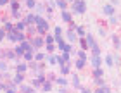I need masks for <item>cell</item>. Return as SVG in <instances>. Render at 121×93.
Listing matches in <instances>:
<instances>
[{"instance_id":"obj_1","label":"cell","mask_w":121,"mask_h":93,"mask_svg":"<svg viewBox=\"0 0 121 93\" xmlns=\"http://www.w3.org/2000/svg\"><path fill=\"white\" fill-rule=\"evenodd\" d=\"M47 31H48V21L43 19L42 16H38V19H36V33H38V35H43V36H45Z\"/></svg>"},{"instance_id":"obj_2","label":"cell","mask_w":121,"mask_h":93,"mask_svg":"<svg viewBox=\"0 0 121 93\" xmlns=\"http://www.w3.org/2000/svg\"><path fill=\"white\" fill-rule=\"evenodd\" d=\"M73 12L74 14H85L86 12L85 0H74V2H73Z\"/></svg>"},{"instance_id":"obj_3","label":"cell","mask_w":121,"mask_h":93,"mask_svg":"<svg viewBox=\"0 0 121 93\" xmlns=\"http://www.w3.org/2000/svg\"><path fill=\"white\" fill-rule=\"evenodd\" d=\"M30 41H31V47H35V48L45 47V40H43L42 36H31V38H30Z\"/></svg>"},{"instance_id":"obj_4","label":"cell","mask_w":121,"mask_h":93,"mask_svg":"<svg viewBox=\"0 0 121 93\" xmlns=\"http://www.w3.org/2000/svg\"><path fill=\"white\" fill-rule=\"evenodd\" d=\"M0 57H2V61H5V59H10V61H16V59H17V55L14 53V50H2V53H0Z\"/></svg>"},{"instance_id":"obj_5","label":"cell","mask_w":121,"mask_h":93,"mask_svg":"<svg viewBox=\"0 0 121 93\" xmlns=\"http://www.w3.org/2000/svg\"><path fill=\"white\" fill-rule=\"evenodd\" d=\"M88 61L92 62L93 69H95V67H100V65H102V59H100V55H92V57L88 59Z\"/></svg>"},{"instance_id":"obj_6","label":"cell","mask_w":121,"mask_h":93,"mask_svg":"<svg viewBox=\"0 0 121 93\" xmlns=\"http://www.w3.org/2000/svg\"><path fill=\"white\" fill-rule=\"evenodd\" d=\"M114 10H116V7L111 5V4H107V5H104V7H102V12L106 16H114Z\"/></svg>"},{"instance_id":"obj_7","label":"cell","mask_w":121,"mask_h":93,"mask_svg":"<svg viewBox=\"0 0 121 93\" xmlns=\"http://www.w3.org/2000/svg\"><path fill=\"white\" fill-rule=\"evenodd\" d=\"M71 55H69V52H62V55L59 57V65L60 64H71Z\"/></svg>"},{"instance_id":"obj_8","label":"cell","mask_w":121,"mask_h":93,"mask_svg":"<svg viewBox=\"0 0 121 93\" xmlns=\"http://www.w3.org/2000/svg\"><path fill=\"white\" fill-rule=\"evenodd\" d=\"M16 71H17L19 74H24L26 71H28V64H26V62H17V65H16Z\"/></svg>"},{"instance_id":"obj_9","label":"cell","mask_w":121,"mask_h":93,"mask_svg":"<svg viewBox=\"0 0 121 93\" xmlns=\"http://www.w3.org/2000/svg\"><path fill=\"white\" fill-rule=\"evenodd\" d=\"M35 52H36V48H35V47H31L30 50H26V52H24V55H23V57H24V61H30V62H31V61H33V53H35Z\"/></svg>"},{"instance_id":"obj_10","label":"cell","mask_w":121,"mask_h":93,"mask_svg":"<svg viewBox=\"0 0 121 93\" xmlns=\"http://www.w3.org/2000/svg\"><path fill=\"white\" fill-rule=\"evenodd\" d=\"M85 40H86V45H88V48H93V47H97V43H95V40H93V36L90 35V33H86Z\"/></svg>"},{"instance_id":"obj_11","label":"cell","mask_w":121,"mask_h":93,"mask_svg":"<svg viewBox=\"0 0 121 93\" xmlns=\"http://www.w3.org/2000/svg\"><path fill=\"white\" fill-rule=\"evenodd\" d=\"M60 17H62V21H66V23H71V17H73V14L68 12V10H60Z\"/></svg>"},{"instance_id":"obj_12","label":"cell","mask_w":121,"mask_h":93,"mask_svg":"<svg viewBox=\"0 0 121 93\" xmlns=\"http://www.w3.org/2000/svg\"><path fill=\"white\" fill-rule=\"evenodd\" d=\"M71 85L74 86V90H81V85H80V78H78V74H73V79H71Z\"/></svg>"},{"instance_id":"obj_13","label":"cell","mask_w":121,"mask_h":93,"mask_svg":"<svg viewBox=\"0 0 121 93\" xmlns=\"http://www.w3.org/2000/svg\"><path fill=\"white\" fill-rule=\"evenodd\" d=\"M26 26H28V24H26V21H17V23L14 24V29L16 31H23V29H26Z\"/></svg>"},{"instance_id":"obj_14","label":"cell","mask_w":121,"mask_h":93,"mask_svg":"<svg viewBox=\"0 0 121 93\" xmlns=\"http://www.w3.org/2000/svg\"><path fill=\"white\" fill-rule=\"evenodd\" d=\"M2 23H4V31H5V33L14 31V24L10 23V21H2Z\"/></svg>"},{"instance_id":"obj_15","label":"cell","mask_w":121,"mask_h":93,"mask_svg":"<svg viewBox=\"0 0 121 93\" xmlns=\"http://www.w3.org/2000/svg\"><path fill=\"white\" fill-rule=\"evenodd\" d=\"M36 19H38L36 14H28L24 21H26V24H33V23H36Z\"/></svg>"},{"instance_id":"obj_16","label":"cell","mask_w":121,"mask_h":93,"mask_svg":"<svg viewBox=\"0 0 121 93\" xmlns=\"http://www.w3.org/2000/svg\"><path fill=\"white\" fill-rule=\"evenodd\" d=\"M16 31V29H14ZM16 40H17L19 43L21 41H26V33H23V31H16Z\"/></svg>"},{"instance_id":"obj_17","label":"cell","mask_w":121,"mask_h":93,"mask_svg":"<svg viewBox=\"0 0 121 93\" xmlns=\"http://www.w3.org/2000/svg\"><path fill=\"white\" fill-rule=\"evenodd\" d=\"M69 65H71V64H60V76L69 74Z\"/></svg>"},{"instance_id":"obj_18","label":"cell","mask_w":121,"mask_h":93,"mask_svg":"<svg viewBox=\"0 0 121 93\" xmlns=\"http://www.w3.org/2000/svg\"><path fill=\"white\" fill-rule=\"evenodd\" d=\"M66 36H68V40H69L71 43H74V41H76V33H74V29H69Z\"/></svg>"},{"instance_id":"obj_19","label":"cell","mask_w":121,"mask_h":93,"mask_svg":"<svg viewBox=\"0 0 121 93\" xmlns=\"http://www.w3.org/2000/svg\"><path fill=\"white\" fill-rule=\"evenodd\" d=\"M106 64L109 65V67L114 65V55H112V53H107V55H106Z\"/></svg>"},{"instance_id":"obj_20","label":"cell","mask_w":121,"mask_h":93,"mask_svg":"<svg viewBox=\"0 0 121 93\" xmlns=\"http://www.w3.org/2000/svg\"><path fill=\"white\" fill-rule=\"evenodd\" d=\"M56 5H57L60 10H66V7H68V2H66V0H56Z\"/></svg>"},{"instance_id":"obj_21","label":"cell","mask_w":121,"mask_h":93,"mask_svg":"<svg viewBox=\"0 0 121 93\" xmlns=\"http://www.w3.org/2000/svg\"><path fill=\"white\" fill-rule=\"evenodd\" d=\"M95 93H112V91L109 90V88H107L106 85H102V86H99V88L95 90Z\"/></svg>"},{"instance_id":"obj_22","label":"cell","mask_w":121,"mask_h":93,"mask_svg":"<svg viewBox=\"0 0 121 93\" xmlns=\"http://www.w3.org/2000/svg\"><path fill=\"white\" fill-rule=\"evenodd\" d=\"M21 91H23V93H33L35 88H33V86H28V85H23V86H21Z\"/></svg>"},{"instance_id":"obj_23","label":"cell","mask_w":121,"mask_h":93,"mask_svg":"<svg viewBox=\"0 0 121 93\" xmlns=\"http://www.w3.org/2000/svg\"><path fill=\"white\" fill-rule=\"evenodd\" d=\"M42 90H43V91H50V90H52V83H50V81H43Z\"/></svg>"},{"instance_id":"obj_24","label":"cell","mask_w":121,"mask_h":93,"mask_svg":"<svg viewBox=\"0 0 121 93\" xmlns=\"http://www.w3.org/2000/svg\"><path fill=\"white\" fill-rule=\"evenodd\" d=\"M19 47L26 52V50H30V48H31V41H21V43H19Z\"/></svg>"},{"instance_id":"obj_25","label":"cell","mask_w":121,"mask_h":93,"mask_svg":"<svg viewBox=\"0 0 121 93\" xmlns=\"http://www.w3.org/2000/svg\"><path fill=\"white\" fill-rule=\"evenodd\" d=\"M85 64H86V61H85V59H78V61H76V69H83L85 67Z\"/></svg>"},{"instance_id":"obj_26","label":"cell","mask_w":121,"mask_h":93,"mask_svg":"<svg viewBox=\"0 0 121 93\" xmlns=\"http://www.w3.org/2000/svg\"><path fill=\"white\" fill-rule=\"evenodd\" d=\"M74 31H76V35H78V36H81V38H85V36H86V33H85V29L81 28V26H78V28H76Z\"/></svg>"},{"instance_id":"obj_27","label":"cell","mask_w":121,"mask_h":93,"mask_svg":"<svg viewBox=\"0 0 121 93\" xmlns=\"http://www.w3.org/2000/svg\"><path fill=\"white\" fill-rule=\"evenodd\" d=\"M47 61H48V64H59V57H56V55H48Z\"/></svg>"},{"instance_id":"obj_28","label":"cell","mask_w":121,"mask_h":93,"mask_svg":"<svg viewBox=\"0 0 121 93\" xmlns=\"http://www.w3.org/2000/svg\"><path fill=\"white\" fill-rule=\"evenodd\" d=\"M102 69L100 67H95V69H93V78H102Z\"/></svg>"},{"instance_id":"obj_29","label":"cell","mask_w":121,"mask_h":93,"mask_svg":"<svg viewBox=\"0 0 121 93\" xmlns=\"http://www.w3.org/2000/svg\"><path fill=\"white\" fill-rule=\"evenodd\" d=\"M14 53H16V55H17V57L21 59V57L24 55V50H23L21 47H16V48H14Z\"/></svg>"},{"instance_id":"obj_30","label":"cell","mask_w":121,"mask_h":93,"mask_svg":"<svg viewBox=\"0 0 121 93\" xmlns=\"http://www.w3.org/2000/svg\"><path fill=\"white\" fill-rule=\"evenodd\" d=\"M56 41H57V47L60 48V50H64L66 43H64V40H62V36H60V38H56Z\"/></svg>"},{"instance_id":"obj_31","label":"cell","mask_w":121,"mask_h":93,"mask_svg":"<svg viewBox=\"0 0 121 93\" xmlns=\"http://www.w3.org/2000/svg\"><path fill=\"white\" fill-rule=\"evenodd\" d=\"M57 83H59V86H68V81H66L64 76H59V78H57Z\"/></svg>"},{"instance_id":"obj_32","label":"cell","mask_w":121,"mask_h":93,"mask_svg":"<svg viewBox=\"0 0 121 93\" xmlns=\"http://www.w3.org/2000/svg\"><path fill=\"white\" fill-rule=\"evenodd\" d=\"M54 31H56L54 38H60V36H62V28H60V26H56V29H54Z\"/></svg>"},{"instance_id":"obj_33","label":"cell","mask_w":121,"mask_h":93,"mask_svg":"<svg viewBox=\"0 0 121 93\" xmlns=\"http://www.w3.org/2000/svg\"><path fill=\"white\" fill-rule=\"evenodd\" d=\"M23 79H24V74H16V78H14V83L17 85V83H23Z\"/></svg>"},{"instance_id":"obj_34","label":"cell","mask_w":121,"mask_h":93,"mask_svg":"<svg viewBox=\"0 0 121 93\" xmlns=\"http://www.w3.org/2000/svg\"><path fill=\"white\" fill-rule=\"evenodd\" d=\"M10 7H12V10H19V0H12Z\"/></svg>"},{"instance_id":"obj_35","label":"cell","mask_w":121,"mask_h":93,"mask_svg":"<svg viewBox=\"0 0 121 93\" xmlns=\"http://www.w3.org/2000/svg\"><path fill=\"white\" fill-rule=\"evenodd\" d=\"M54 40H56V38H54L52 35H45V45H48V43H54Z\"/></svg>"},{"instance_id":"obj_36","label":"cell","mask_w":121,"mask_h":93,"mask_svg":"<svg viewBox=\"0 0 121 93\" xmlns=\"http://www.w3.org/2000/svg\"><path fill=\"white\" fill-rule=\"evenodd\" d=\"M26 5H28L30 9H35L36 7V0H26Z\"/></svg>"},{"instance_id":"obj_37","label":"cell","mask_w":121,"mask_h":93,"mask_svg":"<svg viewBox=\"0 0 121 93\" xmlns=\"http://www.w3.org/2000/svg\"><path fill=\"white\" fill-rule=\"evenodd\" d=\"M0 73H7V64L4 61H0Z\"/></svg>"},{"instance_id":"obj_38","label":"cell","mask_w":121,"mask_h":93,"mask_svg":"<svg viewBox=\"0 0 121 93\" xmlns=\"http://www.w3.org/2000/svg\"><path fill=\"white\" fill-rule=\"evenodd\" d=\"M80 47H81V50H86V48H88V45H86V40H85V38H81Z\"/></svg>"},{"instance_id":"obj_39","label":"cell","mask_w":121,"mask_h":93,"mask_svg":"<svg viewBox=\"0 0 121 93\" xmlns=\"http://www.w3.org/2000/svg\"><path fill=\"white\" fill-rule=\"evenodd\" d=\"M43 59H45V55H43V53H36V55H35V61H36V62H42Z\"/></svg>"},{"instance_id":"obj_40","label":"cell","mask_w":121,"mask_h":93,"mask_svg":"<svg viewBox=\"0 0 121 93\" xmlns=\"http://www.w3.org/2000/svg\"><path fill=\"white\" fill-rule=\"evenodd\" d=\"M45 48H47V52H48V53H52L56 47H54V43H48V45H45Z\"/></svg>"},{"instance_id":"obj_41","label":"cell","mask_w":121,"mask_h":93,"mask_svg":"<svg viewBox=\"0 0 121 93\" xmlns=\"http://www.w3.org/2000/svg\"><path fill=\"white\" fill-rule=\"evenodd\" d=\"M78 57H80V59H85V61H88V57H86L85 50H80V52H78Z\"/></svg>"},{"instance_id":"obj_42","label":"cell","mask_w":121,"mask_h":93,"mask_svg":"<svg viewBox=\"0 0 121 93\" xmlns=\"http://www.w3.org/2000/svg\"><path fill=\"white\" fill-rule=\"evenodd\" d=\"M62 52H73V45H71V43H66V47H64Z\"/></svg>"},{"instance_id":"obj_43","label":"cell","mask_w":121,"mask_h":93,"mask_svg":"<svg viewBox=\"0 0 121 93\" xmlns=\"http://www.w3.org/2000/svg\"><path fill=\"white\" fill-rule=\"evenodd\" d=\"M26 29H28V35L30 36H33V33H36V28H33V26H28Z\"/></svg>"},{"instance_id":"obj_44","label":"cell","mask_w":121,"mask_h":93,"mask_svg":"<svg viewBox=\"0 0 121 93\" xmlns=\"http://www.w3.org/2000/svg\"><path fill=\"white\" fill-rule=\"evenodd\" d=\"M12 17L14 19H19L21 17V10H12Z\"/></svg>"},{"instance_id":"obj_45","label":"cell","mask_w":121,"mask_h":93,"mask_svg":"<svg viewBox=\"0 0 121 93\" xmlns=\"http://www.w3.org/2000/svg\"><path fill=\"white\" fill-rule=\"evenodd\" d=\"M112 41H114V45H116V48H119V45H121L119 38H118V36H114V38H112Z\"/></svg>"},{"instance_id":"obj_46","label":"cell","mask_w":121,"mask_h":93,"mask_svg":"<svg viewBox=\"0 0 121 93\" xmlns=\"http://www.w3.org/2000/svg\"><path fill=\"white\" fill-rule=\"evenodd\" d=\"M9 90V85H4V83H0V91H7Z\"/></svg>"},{"instance_id":"obj_47","label":"cell","mask_w":121,"mask_h":93,"mask_svg":"<svg viewBox=\"0 0 121 93\" xmlns=\"http://www.w3.org/2000/svg\"><path fill=\"white\" fill-rule=\"evenodd\" d=\"M40 85H42V81L38 79V78H36V79H33V86H40Z\"/></svg>"},{"instance_id":"obj_48","label":"cell","mask_w":121,"mask_h":93,"mask_svg":"<svg viewBox=\"0 0 121 93\" xmlns=\"http://www.w3.org/2000/svg\"><path fill=\"white\" fill-rule=\"evenodd\" d=\"M5 35H7V33H5L4 29H0V41H2V40H4V38H5Z\"/></svg>"},{"instance_id":"obj_49","label":"cell","mask_w":121,"mask_h":93,"mask_svg":"<svg viewBox=\"0 0 121 93\" xmlns=\"http://www.w3.org/2000/svg\"><path fill=\"white\" fill-rule=\"evenodd\" d=\"M118 23V17L116 16H111V24H116Z\"/></svg>"},{"instance_id":"obj_50","label":"cell","mask_w":121,"mask_h":93,"mask_svg":"<svg viewBox=\"0 0 121 93\" xmlns=\"http://www.w3.org/2000/svg\"><path fill=\"white\" fill-rule=\"evenodd\" d=\"M59 93H69V91H68V88H66V86H62V88H59Z\"/></svg>"},{"instance_id":"obj_51","label":"cell","mask_w":121,"mask_h":93,"mask_svg":"<svg viewBox=\"0 0 121 93\" xmlns=\"http://www.w3.org/2000/svg\"><path fill=\"white\" fill-rule=\"evenodd\" d=\"M56 79V76H54V73H48V81H54Z\"/></svg>"},{"instance_id":"obj_52","label":"cell","mask_w":121,"mask_h":93,"mask_svg":"<svg viewBox=\"0 0 121 93\" xmlns=\"http://www.w3.org/2000/svg\"><path fill=\"white\" fill-rule=\"evenodd\" d=\"M80 91H81V93H92L88 88H83V86H81V90H80Z\"/></svg>"},{"instance_id":"obj_53","label":"cell","mask_w":121,"mask_h":93,"mask_svg":"<svg viewBox=\"0 0 121 93\" xmlns=\"http://www.w3.org/2000/svg\"><path fill=\"white\" fill-rule=\"evenodd\" d=\"M5 93H17V91H16V88H9L7 91H5Z\"/></svg>"},{"instance_id":"obj_54","label":"cell","mask_w":121,"mask_h":93,"mask_svg":"<svg viewBox=\"0 0 121 93\" xmlns=\"http://www.w3.org/2000/svg\"><path fill=\"white\" fill-rule=\"evenodd\" d=\"M7 4H10L9 0H0V5H7Z\"/></svg>"},{"instance_id":"obj_55","label":"cell","mask_w":121,"mask_h":93,"mask_svg":"<svg viewBox=\"0 0 121 93\" xmlns=\"http://www.w3.org/2000/svg\"><path fill=\"white\" fill-rule=\"evenodd\" d=\"M99 33H100V36H106V29H102V28H100V29H99Z\"/></svg>"},{"instance_id":"obj_56","label":"cell","mask_w":121,"mask_h":93,"mask_svg":"<svg viewBox=\"0 0 121 93\" xmlns=\"http://www.w3.org/2000/svg\"><path fill=\"white\" fill-rule=\"evenodd\" d=\"M2 79H4V73H0V83H2Z\"/></svg>"},{"instance_id":"obj_57","label":"cell","mask_w":121,"mask_h":93,"mask_svg":"<svg viewBox=\"0 0 121 93\" xmlns=\"http://www.w3.org/2000/svg\"><path fill=\"white\" fill-rule=\"evenodd\" d=\"M0 53H2V48H0Z\"/></svg>"},{"instance_id":"obj_58","label":"cell","mask_w":121,"mask_h":93,"mask_svg":"<svg viewBox=\"0 0 121 93\" xmlns=\"http://www.w3.org/2000/svg\"><path fill=\"white\" fill-rule=\"evenodd\" d=\"M71 2H74V0H71Z\"/></svg>"},{"instance_id":"obj_59","label":"cell","mask_w":121,"mask_h":93,"mask_svg":"<svg viewBox=\"0 0 121 93\" xmlns=\"http://www.w3.org/2000/svg\"><path fill=\"white\" fill-rule=\"evenodd\" d=\"M0 21H2V17H0Z\"/></svg>"}]
</instances>
